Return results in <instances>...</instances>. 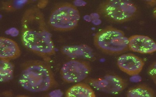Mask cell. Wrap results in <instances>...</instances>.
I'll use <instances>...</instances> for the list:
<instances>
[{
    "label": "cell",
    "instance_id": "10",
    "mask_svg": "<svg viewBox=\"0 0 156 97\" xmlns=\"http://www.w3.org/2000/svg\"><path fill=\"white\" fill-rule=\"evenodd\" d=\"M20 48L16 42L4 37H0V59L11 61L20 56Z\"/></svg>",
    "mask_w": 156,
    "mask_h": 97
},
{
    "label": "cell",
    "instance_id": "1",
    "mask_svg": "<svg viewBox=\"0 0 156 97\" xmlns=\"http://www.w3.org/2000/svg\"><path fill=\"white\" fill-rule=\"evenodd\" d=\"M21 24L23 46L48 62L50 57L55 54V48L44 13L37 6L28 8L22 15Z\"/></svg>",
    "mask_w": 156,
    "mask_h": 97
},
{
    "label": "cell",
    "instance_id": "16",
    "mask_svg": "<svg viewBox=\"0 0 156 97\" xmlns=\"http://www.w3.org/2000/svg\"><path fill=\"white\" fill-rule=\"evenodd\" d=\"M146 3L148 4L150 6H153L156 5V1H146Z\"/></svg>",
    "mask_w": 156,
    "mask_h": 97
},
{
    "label": "cell",
    "instance_id": "2",
    "mask_svg": "<svg viewBox=\"0 0 156 97\" xmlns=\"http://www.w3.org/2000/svg\"><path fill=\"white\" fill-rule=\"evenodd\" d=\"M19 82L22 88L32 92H45L58 85L48 62L38 60L22 64Z\"/></svg>",
    "mask_w": 156,
    "mask_h": 97
},
{
    "label": "cell",
    "instance_id": "9",
    "mask_svg": "<svg viewBox=\"0 0 156 97\" xmlns=\"http://www.w3.org/2000/svg\"><path fill=\"white\" fill-rule=\"evenodd\" d=\"M128 40L129 49L132 52L150 54L156 51L155 42L147 36L136 35L129 37Z\"/></svg>",
    "mask_w": 156,
    "mask_h": 97
},
{
    "label": "cell",
    "instance_id": "12",
    "mask_svg": "<svg viewBox=\"0 0 156 97\" xmlns=\"http://www.w3.org/2000/svg\"><path fill=\"white\" fill-rule=\"evenodd\" d=\"M61 51L63 53L70 57L91 58L92 57L93 50L85 45L77 46H65Z\"/></svg>",
    "mask_w": 156,
    "mask_h": 97
},
{
    "label": "cell",
    "instance_id": "3",
    "mask_svg": "<svg viewBox=\"0 0 156 97\" xmlns=\"http://www.w3.org/2000/svg\"><path fill=\"white\" fill-rule=\"evenodd\" d=\"M96 48L104 53L118 55L129 50V40L122 30L108 26L98 32L93 38Z\"/></svg>",
    "mask_w": 156,
    "mask_h": 97
},
{
    "label": "cell",
    "instance_id": "14",
    "mask_svg": "<svg viewBox=\"0 0 156 97\" xmlns=\"http://www.w3.org/2000/svg\"><path fill=\"white\" fill-rule=\"evenodd\" d=\"M14 65L10 61L0 60V79L2 82L10 80L13 77Z\"/></svg>",
    "mask_w": 156,
    "mask_h": 97
},
{
    "label": "cell",
    "instance_id": "13",
    "mask_svg": "<svg viewBox=\"0 0 156 97\" xmlns=\"http://www.w3.org/2000/svg\"><path fill=\"white\" fill-rule=\"evenodd\" d=\"M128 97H154V90L145 84H139L129 88L126 93Z\"/></svg>",
    "mask_w": 156,
    "mask_h": 97
},
{
    "label": "cell",
    "instance_id": "5",
    "mask_svg": "<svg viewBox=\"0 0 156 97\" xmlns=\"http://www.w3.org/2000/svg\"><path fill=\"white\" fill-rule=\"evenodd\" d=\"M98 13L108 21L121 23L134 18L138 9L133 2L126 1H107L101 3L97 10Z\"/></svg>",
    "mask_w": 156,
    "mask_h": 97
},
{
    "label": "cell",
    "instance_id": "6",
    "mask_svg": "<svg viewBox=\"0 0 156 97\" xmlns=\"http://www.w3.org/2000/svg\"><path fill=\"white\" fill-rule=\"evenodd\" d=\"M91 70L88 62L73 59L64 64L60 73L61 79L65 82L79 83L85 79Z\"/></svg>",
    "mask_w": 156,
    "mask_h": 97
},
{
    "label": "cell",
    "instance_id": "8",
    "mask_svg": "<svg viewBox=\"0 0 156 97\" xmlns=\"http://www.w3.org/2000/svg\"><path fill=\"white\" fill-rule=\"evenodd\" d=\"M117 63L120 70L130 76L139 74L144 65L143 59L132 53L121 55L117 59Z\"/></svg>",
    "mask_w": 156,
    "mask_h": 97
},
{
    "label": "cell",
    "instance_id": "7",
    "mask_svg": "<svg viewBox=\"0 0 156 97\" xmlns=\"http://www.w3.org/2000/svg\"><path fill=\"white\" fill-rule=\"evenodd\" d=\"M88 83L95 89L107 93L115 95L126 88V80L115 75H107L97 79H90Z\"/></svg>",
    "mask_w": 156,
    "mask_h": 97
},
{
    "label": "cell",
    "instance_id": "11",
    "mask_svg": "<svg viewBox=\"0 0 156 97\" xmlns=\"http://www.w3.org/2000/svg\"><path fill=\"white\" fill-rule=\"evenodd\" d=\"M65 96L67 97H95V92L88 84L79 83L72 86L66 90Z\"/></svg>",
    "mask_w": 156,
    "mask_h": 97
},
{
    "label": "cell",
    "instance_id": "15",
    "mask_svg": "<svg viewBox=\"0 0 156 97\" xmlns=\"http://www.w3.org/2000/svg\"><path fill=\"white\" fill-rule=\"evenodd\" d=\"M156 62H154L149 66L148 70H147V73H148V75L155 84L156 82Z\"/></svg>",
    "mask_w": 156,
    "mask_h": 97
},
{
    "label": "cell",
    "instance_id": "4",
    "mask_svg": "<svg viewBox=\"0 0 156 97\" xmlns=\"http://www.w3.org/2000/svg\"><path fill=\"white\" fill-rule=\"evenodd\" d=\"M80 18V12L75 5L68 2L59 3L51 10L48 24L55 31H69L77 27Z\"/></svg>",
    "mask_w": 156,
    "mask_h": 97
}]
</instances>
